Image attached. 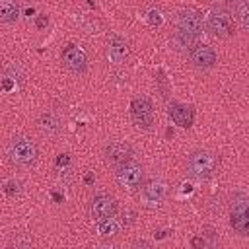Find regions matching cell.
Segmentation results:
<instances>
[{"label":"cell","mask_w":249,"mask_h":249,"mask_svg":"<svg viewBox=\"0 0 249 249\" xmlns=\"http://www.w3.org/2000/svg\"><path fill=\"white\" fill-rule=\"evenodd\" d=\"M177 29L181 35H187V37H196L200 35L202 31V16L198 10L195 8H185L177 14Z\"/></svg>","instance_id":"cell-7"},{"label":"cell","mask_w":249,"mask_h":249,"mask_svg":"<svg viewBox=\"0 0 249 249\" xmlns=\"http://www.w3.org/2000/svg\"><path fill=\"white\" fill-rule=\"evenodd\" d=\"M130 156H132V148L126 142L115 140V142H109L105 146V160L109 163H113V165H119V163L126 161V160H130Z\"/></svg>","instance_id":"cell-14"},{"label":"cell","mask_w":249,"mask_h":249,"mask_svg":"<svg viewBox=\"0 0 249 249\" xmlns=\"http://www.w3.org/2000/svg\"><path fill=\"white\" fill-rule=\"evenodd\" d=\"M91 181H93V175H91V173H88V175H86V183H91Z\"/></svg>","instance_id":"cell-27"},{"label":"cell","mask_w":249,"mask_h":249,"mask_svg":"<svg viewBox=\"0 0 249 249\" xmlns=\"http://www.w3.org/2000/svg\"><path fill=\"white\" fill-rule=\"evenodd\" d=\"M117 167V171H115V179H117V183L123 187V189H126V191H134V189H138L140 185H142V179H144V169H142V165L136 161V160H126V161H123V163H119V165H115Z\"/></svg>","instance_id":"cell-3"},{"label":"cell","mask_w":249,"mask_h":249,"mask_svg":"<svg viewBox=\"0 0 249 249\" xmlns=\"http://www.w3.org/2000/svg\"><path fill=\"white\" fill-rule=\"evenodd\" d=\"M167 233H169V231H158V235H156V237H158V239H160V237H165V235H167Z\"/></svg>","instance_id":"cell-28"},{"label":"cell","mask_w":249,"mask_h":249,"mask_svg":"<svg viewBox=\"0 0 249 249\" xmlns=\"http://www.w3.org/2000/svg\"><path fill=\"white\" fill-rule=\"evenodd\" d=\"M89 214L95 222L109 218V216H115L117 214V200L107 193H99L89 202Z\"/></svg>","instance_id":"cell-10"},{"label":"cell","mask_w":249,"mask_h":249,"mask_svg":"<svg viewBox=\"0 0 249 249\" xmlns=\"http://www.w3.org/2000/svg\"><path fill=\"white\" fill-rule=\"evenodd\" d=\"M167 115L181 128H191L193 126V121H195V109H193V105L173 101V103H169Z\"/></svg>","instance_id":"cell-12"},{"label":"cell","mask_w":249,"mask_h":249,"mask_svg":"<svg viewBox=\"0 0 249 249\" xmlns=\"http://www.w3.org/2000/svg\"><path fill=\"white\" fill-rule=\"evenodd\" d=\"M228 2H230V4H233V6H235V4H243V2H247V0H228Z\"/></svg>","instance_id":"cell-26"},{"label":"cell","mask_w":249,"mask_h":249,"mask_svg":"<svg viewBox=\"0 0 249 249\" xmlns=\"http://www.w3.org/2000/svg\"><path fill=\"white\" fill-rule=\"evenodd\" d=\"M140 198L142 204L148 208H156L161 206L163 200L167 198V183L163 179H150L142 185L140 189Z\"/></svg>","instance_id":"cell-6"},{"label":"cell","mask_w":249,"mask_h":249,"mask_svg":"<svg viewBox=\"0 0 249 249\" xmlns=\"http://www.w3.org/2000/svg\"><path fill=\"white\" fill-rule=\"evenodd\" d=\"M230 224L239 235L249 233V210H247V195L245 193H235L233 195V206L230 214Z\"/></svg>","instance_id":"cell-5"},{"label":"cell","mask_w":249,"mask_h":249,"mask_svg":"<svg viewBox=\"0 0 249 249\" xmlns=\"http://www.w3.org/2000/svg\"><path fill=\"white\" fill-rule=\"evenodd\" d=\"M49 23V18L45 16V14H41V16H37V21H35V25H37V29H43L45 25Z\"/></svg>","instance_id":"cell-23"},{"label":"cell","mask_w":249,"mask_h":249,"mask_svg":"<svg viewBox=\"0 0 249 249\" xmlns=\"http://www.w3.org/2000/svg\"><path fill=\"white\" fill-rule=\"evenodd\" d=\"M216 51L210 47V45H206V43H198V45H193L191 49H189V60H191V64L195 66V68H198V70H208V68H212L214 64H216Z\"/></svg>","instance_id":"cell-9"},{"label":"cell","mask_w":249,"mask_h":249,"mask_svg":"<svg viewBox=\"0 0 249 249\" xmlns=\"http://www.w3.org/2000/svg\"><path fill=\"white\" fill-rule=\"evenodd\" d=\"M53 198H54V200H56V202H60V200H62V196H60V195H58V193H53Z\"/></svg>","instance_id":"cell-25"},{"label":"cell","mask_w":249,"mask_h":249,"mask_svg":"<svg viewBox=\"0 0 249 249\" xmlns=\"http://www.w3.org/2000/svg\"><path fill=\"white\" fill-rule=\"evenodd\" d=\"M19 18V0H0V21L12 23Z\"/></svg>","instance_id":"cell-15"},{"label":"cell","mask_w":249,"mask_h":249,"mask_svg":"<svg viewBox=\"0 0 249 249\" xmlns=\"http://www.w3.org/2000/svg\"><path fill=\"white\" fill-rule=\"evenodd\" d=\"M4 193H6L8 196H16V195L19 193V183H18L16 179H8V181L4 183Z\"/></svg>","instance_id":"cell-20"},{"label":"cell","mask_w":249,"mask_h":249,"mask_svg":"<svg viewBox=\"0 0 249 249\" xmlns=\"http://www.w3.org/2000/svg\"><path fill=\"white\" fill-rule=\"evenodd\" d=\"M39 128H41L43 134L53 136V134H56L58 128H60V119H58L54 113H45V115H41V119H39Z\"/></svg>","instance_id":"cell-17"},{"label":"cell","mask_w":249,"mask_h":249,"mask_svg":"<svg viewBox=\"0 0 249 249\" xmlns=\"http://www.w3.org/2000/svg\"><path fill=\"white\" fill-rule=\"evenodd\" d=\"M60 56H62V64L70 72H74V74H84L86 72V68H88V56H86V53L80 47L66 45L62 49V54Z\"/></svg>","instance_id":"cell-11"},{"label":"cell","mask_w":249,"mask_h":249,"mask_svg":"<svg viewBox=\"0 0 249 249\" xmlns=\"http://www.w3.org/2000/svg\"><path fill=\"white\" fill-rule=\"evenodd\" d=\"M130 119L140 128H150L154 124V105L148 97H134L130 101Z\"/></svg>","instance_id":"cell-8"},{"label":"cell","mask_w":249,"mask_h":249,"mask_svg":"<svg viewBox=\"0 0 249 249\" xmlns=\"http://www.w3.org/2000/svg\"><path fill=\"white\" fill-rule=\"evenodd\" d=\"M146 19H148V23H150V25H154V27L161 25V21H163L161 12H160L158 8H150V10L146 12Z\"/></svg>","instance_id":"cell-19"},{"label":"cell","mask_w":249,"mask_h":249,"mask_svg":"<svg viewBox=\"0 0 249 249\" xmlns=\"http://www.w3.org/2000/svg\"><path fill=\"white\" fill-rule=\"evenodd\" d=\"M39 150L37 144L27 136H16L8 144V160L19 169H29L37 163Z\"/></svg>","instance_id":"cell-1"},{"label":"cell","mask_w":249,"mask_h":249,"mask_svg":"<svg viewBox=\"0 0 249 249\" xmlns=\"http://www.w3.org/2000/svg\"><path fill=\"white\" fill-rule=\"evenodd\" d=\"M68 163H70V156H68V154H60V156L56 158V167H60V165L66 167Z\"/></svg>","instance_id":"cell-22"},{"label":"cell","mask_w":249,"mask_h":249,"mask_svg":"<svg viewBox=\"0 0 249 249\" xmlns=\"http://www.w3.org/2000/svg\"><path fill=\"white\" fill-rule=\"evenodd\" d=\"M206 31L212 35V37H218V39H226L230 35H233V23H231V18L226 10H210L208 16H206Z\"/></svg>","instance_id":"cell-4"},{"label":"cell","mask_w":249,"mask_h":249,"mask_svg":"<svg viewBox=\"0 0 249 249\" xmlns=\"http://www.w3.org/2000/svg\"><path fill=\"white\" fill-rule=\"evenodd\" d=\"M119 222H121V226H128V224H132V222H134V212H130V210L123 212Z\"/></svg>","instance_id":"cell-21"},{"label":"cell","mask_w":249,"mask_h":249,"mask_svg":"<svg viewBox=\"0 0 249 249\" xmlns=\"http://www.w3.org/2000/svg\"><path fill=\"white\" fill-rule=\"evenodd\" d=\"M191 245H193V247H204V245H208V241L200 235V237H195V239L191 241Z\"/></svg>","instance_id":"cell-24"},{"label":"cell","mask_w":249,"mask_h":249,"mask_svg":"<svg viewBox=\"0 0 249 249\" xmlns=\"http://www.w3.org/2000/svg\"><path fill=\"white\" fill-rule=\"evenodd\" d=\"M97 231H99V235H101V237L111 239V237H115V235L121 231V222H119L115 216L103 218V220H99V222H97Z\"/></svg>","instance_id":"cell-16"},{"label":"cell","mask_w":249,"mask_h":249,"mask_svg":"<svg viewBox=\"0 0 249 249\" xmlns=\"http://www.w3.org/2000/svg\"><path fill=\"white\" fill-rule=\"evenodd\" d=\"M130 56V47L128 43L119 37V35H113L109 41H107V58L113 62V64H123L126 62Z\"/></svg>","instance_id":"cell-13"},{"label":"cell","mask_w":249,"mask_h":249,"mask_svg":"<svg viewBox=\"0 0 249 249\" xmlns=\"http://www.w3.org/2000/svg\"><path fill=\"white\" fill-rule=\"evenodd\" d=\"M235 19L239 21L241 29H247L249 27V8H247V2L235 4Z\"/></svg>","instance_id":"cell-18"},{"label":"cell","mask_w":249,"mask_h":249,"mask_svg":"<svg viewBox=\"0 0 249 249\" xmlns=\"http://www.w3.org/2000/svg\"><path fill=\"white\" fill-rule=\"evenodd\" d=\"M218 165H220V158L210 150H195L187 160L189 175L198 181H206L214 177V173L218 171Z\"/></svg>","instance_id":"cell-2"}]
</instances>
